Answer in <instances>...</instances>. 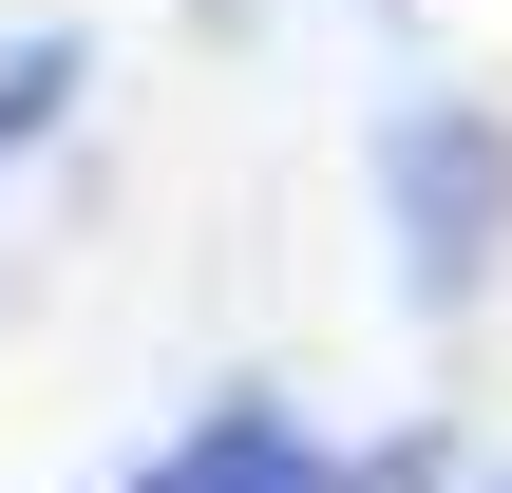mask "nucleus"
<instances>
[{"instance_id":"1","label":"nucleus","mask_w":512,"mask_h":493,"mask_svg":"<svg viewBox=\"0 0 512 493\" xmlns=\"http://www.w3.org/2000/svg\"><path fill=\"white\" fill-rule=\"evenodd\" d=\"M380 209H399V285H418V304H475L494 247H512V133L475 95L380 114Z\"/></svg>"},{"instance_id":"2","label":"nucleus","mask_w":512,"mask_h":493,"mask_svg":"<svg viewBox=\"0 0 512 493\" xmlns=\"http://www.w3.org/2000/svg\"><path fill=\"white\" fill-rule=\"evenodd\" d=\"M133 493H342V475H323V437H304L285 399H209V418H190Z\"/></svg>"},{"instance_id":"3","label":"nucleus","mask_w":512,"mask_h":493,"mask_svg":"<svg viewBox=\"0 0 512 493\" xmlns=\"http://www.w3.org/2000/svg\"><path fill=\"white\" fill-rule=\"evenodd\" d=\"M76 76H95V38H19V57H0V171L76 114Z\"/></svg>"},{"instance_id":"4","label":"nucleus","mask_w":512,"mask_h":493,"mask_svg":"<svg viewBox=\"0 0 512 493\" xmlns=\"http://www.w3.org/2000/svg\"><path fill=\"white\" fill-rule=\"evenodd\" d=\"M494 493H512V475H494Z\"/></svg>"}]
</instances>
